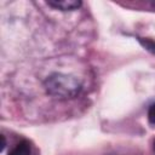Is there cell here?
I'll list each match as a JSON object with an SVG mask.
<instances>
[{
  "instance_id": "6da1fadb",
  "label": "cell",
  "mask_w": 155,
  "mask_h": 155,
  "mask_svg": "<svg viewBox=\"0 0 155 155\" xmlns=\"http://www.w3.org/2000/svg\"><path fill=\"white\" fill-rule=\"evenodd\" d=\"M44 86L47 94L61 99L73 98L81 91V82L79 79L62 73H53L47 76Z\"/></svg>"
},
{
  "instance_id": "7a4b0ae2",
  "label": "cell",
  "mask_w": 155,
  "mask_h": 155,
  "mask_svg": "<svg viewBox=\"0 0 155 155\" xmlns=\"http://www.w3.org/2000/svg\"><path fill=\"white\" fill-rule=\"evenodd\" d=\"M47 5L61 11H73L78 10L81 6V1L79 0H50Z\"/></svg>"
},
{
  "instance_id": "3957f363",
  "label": "cell",
  "mask_w": 155,
  "mask_h": 155,
  "mask_svg": "<svg viewBox=\"0 0 155 155\" xmlns=\"http://www.w3.org/2000/svg\"><path fill=\"white\" fill-rule=\"evenodd\" d=\"M30 143L28 140H22L18 144H16V147L8 153V155H30Z\"/></svg>"
},
{
  "instance_id": "277c9868",
  "label": "cell",
  "mask_w": 155,
  "mask_h": 155,
  "mask_svg": "<svg viewBox=\"0 0 155 155\" xmlns=\"http://www.w3.org/2000/svg\"><path fill=\"white\" fill-rule=\"evenodd\" d=\"M138 40H139V42L142 44L143 47H145L148 51H150L151 53L155 54V41H153L150 39H143V38H139Z\"/></svg>"
},
{
  "instance_id": "5b68a950",
  "label": "cell",
  "mask_w": 155,
  "mask_h": 155,
  "mask_svg": "<svg viewBox=\"0 0 155 155\" xmlns=\"http://www.w3.org/2000/svg\"><path fill=\"white\" fill-rule=\"evenodd\" d=\"M148 120H149V124L155 126V103L150 105L149 110H148Z\"/></svg>"
},
{
  "instance_id": "8992f818",
  "label": "cell",
  "mask_w": 155,
  "mask_h": 155,
  "mask_svg": "<svg viewBox=\"0 0 155 155\" xmlns=\"http://www.w3.org/2000/svg\"><path fill=\"white\" fill-rule=\"evenodd\" d=\"M153 149H154V151H155V140H154V144H153Z\"/></svg>"
}]
</instances>
